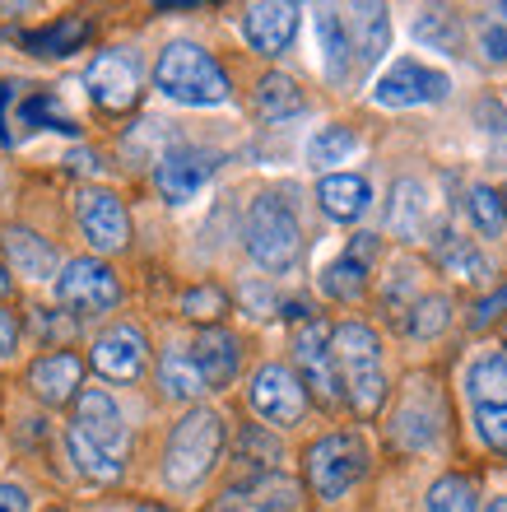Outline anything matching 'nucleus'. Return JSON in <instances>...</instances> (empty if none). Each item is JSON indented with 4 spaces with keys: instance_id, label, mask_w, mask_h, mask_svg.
<instances>
[{
    "instance_id": "1",
    "label": "nucleus",
    "mask_w": 507,
    "mask_h": 512,
    "mask_svg": "<svg viewBox=\"0 0 507 512\" xmlns=\"http://www.w3.org/2000/svg\"><path fill=\"white\" fill-rule=\"evenodd\" d=\"M154 84H159V94H168L173 103H187V108H219V103H228L224 66L205 47H196V42H173L159 56V66H154Z\"/></svg>"
},
{
    "instance_id": "2",
    "label": "nucleus",
    "mask_w": 507,
    "mask_h": 512,
    "mask_svg": "<svg viewBox=\"0 0 507 512\" xmlns=\"http://www.w3.org/2000/svg\"><path fill=\"white\" fill-rule=\"evenodd\" d=\"M331 354L345 382V396L359 415H377L387 401V378H382V345L363 322H345L335 326L331 336Z\"/></svg>"
},
{
    "instance_id": "3",
    "label": "nucleus",
    "mask_w": 507,
    "mask_h": 512,
    "mask_svg": "<svg viewBox=\"0 0 507 512\" xmlns=\"http://www.w3.org/2000/svg\"><path fill=\"white\" fill-rule=\"evenodd\" d=\"M219 447H224V419L214 410H187L173 424V438H168V452H163L168 485L177 489L201 485L214 471V461H219Z\"/></svg>"
},
{
    "instance_id": "4",
    "label": "nucleus",
    "mask_w": 507,
    "mask_h": 512,
    "mask_svg": "<svg viewBox=\"0 0 507 512\" xmlns=\"http://www.w3.org/2000/svg\"><path fill=\"white\" fill-rule=\"evenodd\" d=\"M247 252L261 270H289L303 252V233H298L294 210L280 196H256L247 210Z\"/></svg>"
},
{
    "instance_id": "5",
    "label": "nucleus",
    "mask_w": 507,
    "mask_h": 512,
    "mask_svg": "<svg viewBox=\"0 0 507 512\" xmlns=\"http://www.w3.org/2000/svg\"><path fill=\"white\" fill-rule=\"evenodd\" d=\"M363 471H368V447L354 433H331V438L307 447V485L326 503L345 499L363 480Z\"/></svg>"
},
{
    "instance_id": "6",
    "label": "nucleus",
    "mask_w": 507,
    "mask_h": 512,
    "mask_svg": "<svg viewBox=\"0 0 507 512\" xmlns=\"http://www.w3.org/2000/svg\"><path fill=\"white\" fill-rule=\"evenodd\" d=\"M56 298H61L66 308H75L80 317H94V312L117 308L121 284H117V275H112L103 261L84 256V261H70L66 275H56Z\"/></svg>"
},
{
    "instance_id": "7",
    "label": "nucleus",
    "mask_w": 507,
    "mask_h": 512,
    "mask_svg": "<svg viewBox=\"0 0 507 512\" xmlns=\"http://www.w3.org/2000/svg\"><path fill=\"white\" fill-rule=\"evenodd\" d=\"M331 326L307 317L303 331L294 340V359L303 368V387H312L321 405H340V368H335V354H331Z\"/></svg>"
},
{
    "instance_id": "8",
    "label": "nucleus",
    "mask_w": 507,
    "mask_h": 512,
    "mask_svg": "<svg viewBox=\"0 0 507 512\" xmlns=\"http://www.w3.org/2000/svg\"><path fill=\"white\" fill-rule=\"evenodd\" d=\"M252 405L266 424H298L307 410V387L284 364H266L252 378Z\"/></svg>"
},
{
    "instance_id": "9",
    "label": "nucleus",
    "mask_w": 507,
    "mask_h": 512,
    "mask_svg": "<svg viewBox=\"0 0 507 512\" xmlns=\"http://www.w3.org/2000/svg\"><path fill=\"white\" fill-rule=\"evenodd\" d=\"M373 98L382 108H419V103H442L447 98V75L428 70L419 61H396V66L377 80Z\"/></svg>"
},
{
    "instance_id": "10",
    "label": "nucleus",
    "mask_w": 507,
    "mask_h": 512,
    "mask_svg": "<svg viewBox=\"0 0 507 512\" xmlns=\"http://www.w3.org/2000/svg\"><path fill=\"white\" fill-rule=\"evenodd\" d=\"M84 89L103 112H126L140 94V75H135V61L121 52H98L84 70Z\"/></svg>"
},
{
    "instance_id": "11",
    "label": "nucleus",
    "mask_w": 507,
    "mask_h": 512,
    "mask_svg": "<svg viewBox=\"0 0 507 512\" xmlns=\"http://www.w3.org/2000/svg\"><path fill=\"white\" fill-rule=\"evenodd\" d=\"M75 210H80L84 238H89L98 252H121V247H126V238H131V219H126V205H121L112 191H103V187L80 191Z\"/></svg>"
},
{
    "instance_id": "12",
    "label": "nucleus",
    "mask_w": 507,
    "mask_h": 512,
    "mask_svg": "<svg viewBox=\"0 0 507 512\" xmlns=\"http://www.w3.org/2000/svg\"><path fill=\"white\" fill-rule=\"evenodd\" d=\"M145 359H149L145 336L126 322L107 326L103 336L94 340V368L107 382H135L140 373H145Z\"/></svg>"
},
{
    "instance_id": "13",
    "label": "nucleus",
    "mask_w": 507,
    "mask_h": 512,
    "mask_svg": "<svg viewBox=\"0 0 507 512\" xmlns=\"http://www.w3.org/2000/svg\"><path fill=\"white\" fill-rule=\"evenodd\" d=\"M214 173V154H205V149H168L159 159V168H154V182H159V191L168 196L173 205L191 201L196 191L210 182Z\"/></svg>"
},
{
    "instance_id": "14",
    "label": "nucleus",
    "mask_w": 507,
    "mask_h": 512,
    "mask_svg": "<svg viewBox=\"0 0 507 512\" xmlns=\"http://www.w3.org/2000/svg\"><path fill=\"white\" fill-rule=\"evenodd\" d=\"M75 429L94 447H103L112 461H121V452H126V424H121V410L107 391H84L80 405H75Z\"/></svg>"
},
{
    "instance_id": "15",
    "label": "nucleus",
    "mask_w": 507,
    "mask_h": 512,
    "mask_svg": "<svg viewBox=\"0 0 507 512\" xmlns=\"http://www.w3.org/2000/svg\"><path fill=\"white\" fill-rule=\"evenodd\" d=\"M298 503V485L289 475H252L238 489H228L219 512H289Z\"/></svg>"
},
{
    "instance_id": "16",
    "label": "nucleus",
    "mask_w": 507,
    "mask_h": 512,
    "mask_svg": "<svg viewBox=\"0 0 507 512\" xmlns=\"http://www.w3.org/2000/svg\"><path fill=\"white\" fill-rule=\"evenodd\" d=\"M242 28H247V42H252L256 52L280 56L284 47L294 42V33H298V5H289V0L252 5V10H247V19H242Z\"/></svg>"
},
{
    "instance_id": "17",
    "label": "nucleus",
    "mask_w": 507,
    "mask_h": 512,
    "mask_svg": "<svg viewBox=\"0 0 507 512\" xmlns=\"http://www.w3.org/2000/svg\"><path fill=\"white\" fill-rule=\"evenodd\" d=\"M28 387L42 405H66L75 396H84V364L75 354H47V359L28 368Z\"/></svg>"
},
{
    "instance_id": "18",
    "label": "nucleus",
    "mask_w": 507,
    "mask_h": 512,
    "mask_svg": "<svg viewBox=\"0 0 507 512\" xmlns=\"http://www.w3.org/2000/svg\"><path fill=\"white\" fill-rule=\"evenodd\" d=\"M191 359H196V368L205 373V382H210V387H228V382L238 378V364H242L238 336H228V331L210 326V331H201V336H196Z\"/></svg>"
},
{
    "instance_id": "19",
    "label": "nucleus",
    "mask_w": 507,
    "mask_h": 512,
    "mask_svg": "<svg viewBox=\"0 0 507 512\" xmlns=\"http://www.w3.org/2000/svg\"><path fill=\"white\" fill-rule=\"evenodd\" d=\"M317 201H321V210H326L331 219H340V224H354V219L368 210L373 191H368V182H363L359 173H331V177H321Z\"/></svg>"
},
{
    "instance_id": "20",
    "label": "nucleus",
    "mask_w": 507,
    "mask_h": 512,
    "mask_svg": "<svg viewBox=\"0 0 507 512\" xmlns=\"http://www.w3.org/2000/svg\"><path fill=\"white\" fill-rule=\"evenodd\" d=\"M345 28H349V42H354V56H359V66H373L377 56L387 52L391 42V19L382 5H354L345 14Z\"/></svg>"
},
{
    "instance_id": "21",
    "label": "nucleus",
    "mask_w": 507,
    "mask_h": 512,
    "mask_svg": "<svg viewBox=\"0 0 507 512\" xmlns=\"http://www.w3.org/2000/svg\"><path fill=\"white\" fill-rule=\"evenodd\" d=\"M424 219H428V191H424V182L401 177V182H396V191H391L387 229L396 233V238H419V233H424Z\"/></svg>"
},
{
    "instance_id": "22",
    "label": "nucleus",
    "mask_w": 507,
    "mask_h": 512,
    "mask_svg": "<svg viewBox=\"0 0 507 512\" xmlns=\"http://www.w3.org/2000/svg\"><path fill=\"white\" fill-rule=\"evenodd\" d=\"M317 38H321V52H326V75L335 84L354 75V42H349V28H345V14L340 10H317Z\"/></svg>"
},
{
    "instance_id": "23",
    "label": "nucleus",
    "mask_w": 507,
    "mask_h": 512,
    "mask_svg": "<svg viewBox=\"0 0 507 512\" xmlns=\"http://www.w3.org/2000/svg\"><path fill=\"white\" fill-rule=\"evenodd\" d=\"M5 252H10V270L33 275V280H47L56 266L52 243H42L38 233H28V229H5Z\"/></svg>"
},
{
    "instance_id": "24",
    "label": "nucleus",
    "mask_w": 507,
    "mask_h": 512,
    "mask_svg": "<svg viewBox=\"0 0 507 512\" xmlns=\"http://www.w3.org/2000/svg\"><path fill=\"white\" fill-rule=\"evenodd\" d=\"M84 38H89V19H80V14H70V19H56V24L38 28V33H28L24 47L33 56H70L80 52Z\"/></svg>"
},
{
    "instance_id": "25",
    "label": "nucleus",
    "mask_w": 507,
    "mask_h": 512,
    "mask_svg": "<svg viewBox=\"0 0 507 512\" xmlns=\"http://www.w3.org/2000/svg\"><path fill=\"white\" fill-rule=\"evenodd\" d=\"M159 382L163 391L173 396V401H196L201 391H210V382H205V373L196 368V359H191L187 350H168L159 359Z\"/></svg>"
},
{
    "instance_id": "26",
    "label": "nucleus",
    "mask_w": 507,
    "mask_h": 512,
    "mask_svg": "<svg viewBox=\"0 0 507 512\" xmlns=\"http://www.w3.org/2000/svg\"><path fill=\"white\" fill-rule=\"evenodd\" d=\"M433 256H438V266L447 270V275H456V280H466V284L489 280V261L475 252V243L456 238V233H442L438 247H433Z\"/></svg>"
},
{
    "instance_id": "27",
    "label": "nucleus",
    "mask_w": 507,
    "mask_h": 512,
    "mask_svg": "<svg viewBox=\"0 0 507 512\" xmlns=\"http://www.w3.org/2000/svg\"><path fill=\"white\" fill-rule=\"evenodd\" d=\"M256 112L266 122H289V117L303 112V89L289 75H266V80L256 84Z\"/></svg>"
},
{
    "instance_id": "28",
    "label": "nucleus",
    "mask_w": 507,
    "mask_h": 512,
    "mask_svg": "<svg viewBox=\"0 0 507 512\" xmlns=\"http://www.w3.org/2000/svg\"><path fill=\"white\" fill-rule=\"evenodd\" d=\"M470 396L484 405H507V354H484V359H475V368H470L466 378Z\"/></svg>"
},
{
    "instance_id": "29",
    "label": "nucleus",
    "mask_w": 507,
    "mask_h": 512,
    "mask_svg": "<svg viewBox=\"0 0 507 512\" xmlns=\"http://www.w3.org/2000/svg\"><path fill=\"white\" fill-rule=\"evenodd\" d=\"M66 447H70V457H75V466H80L89 480H98V485H107V480H117L121 475V461H112L103 447L89 443L75 424H70V433H66Z\"/></svg>"
},
{
    "instance_id": "30",
    "label": "nucleus",
    "mask_w": 507,
    "mask_h": 512,
    "mask_svg": "<svg viewBox=\"0 0 507 512\" xmlns=\"http://www.w3.org/2000/svg\"><path fill=\"white\" fill-rule=\"evenodd\" d=\"M438 419H442V410L419 415V387H414L410 401H405V410L396 415V438H401V447H428L433 438H438Z\"/></svg>"
},
{
    "instance_id": "31",
    "label": "nucleus",
    "mask_w": 507,
    "mask_h": 512,
    "mask_svg": "<svg viewBox=\"0 0 507 512\" xmlns=\"http://www.w3.org/2000/svg\"><path fill=\"white\" fill-rule=\"evenodd\" d=\"M475 485H470L466 475H442L438 485L428 489V503L424 512H475Z\"/></svg>"
},
{
    "instance_id": "32",
    "label": "nucleus",
    "mask_w": 507,
    "mask_h": 512,
    "mask_svg": "<svg viewBox=\"0 0 507 512\" xmlns=\"http://www.w3.org/2000/svg\"><path fill=\"white\" fill-rule=\"evenodd\" d=\"M354 149H359V140H354V131H349V126H326V131L312 135L307 159H312V168H331V163H345Z\"/></svg>"
},
{
    "instance_id": "33",
    "label": "nucleus",
    "mask_w": 507,
    "mask_h": 512,
    "mask_svg": "<svg viewBox=\"0 0 507 512\" xmlns=\"http://www.w3.org/2000/svg\"><path fill=\"white\" fill-rule=\"evenodd\" d=\"M368 266H359V261H349V256H340V261H331L326 266V275H321V289L331 298H340V303H354V298L368 289V275H363Z\"/></svg>"
},
{
    "instance_id": "34",
    "label": "nucleus",
    "mask_w": 507,
    "mask_h": 512,
    "mask_svg": "<svg viewBox=\"0 0 507 512\" xmlns=\"http://www.w3.org/2000/svg\"><path fill=\"white\" fill-rule=\"evenodd\" d=\"M470 219H475V229H480L484 238H503V229H507L503 196H498L494 187H475L470 191Z\"/></svg>"
},
{
    "instance_id": "35",
    "label": "nucleus",
    "mask_w": 507,
    "mask_h": 512,
    "mask_svg": "<svg viewBox=\"0 0 507 512\" xmlns=\"http://www.w3.org/2000/svg\"><path fill=\"white\" fill-rule=\"evenodd\" d=\"M447 322H452V303H447L442 294H428V298H414L405 331H410V336H419V340H428V336H438Z\"/></svg>"
},
{
    "instance_id": "36",
    "label": "nucleus",
    "mask_w": 507,
    "mask_h": 512,
    "mask_svg": "<svg viewBox=\"0 0 507 512\" xmlns=\"http://www.w3.org/2000/svg\"><path fill=\"white\" fill-rule=\"evenodd\" d=\"M480 52L489 61H507V5H494V10L480 14Z\"/></svg>"
},
{
    "instance_id": "37",
    "label": "nucleus",
    "mask_w": 507,
    "mask_h": 512,
    "mask_svg": "<svg viewBox=\"0 0 507 512\" xmlns=\"http://www.w3.org/2000/svg\"><path fill=\"white\" fill-rule=\"evenodd\" d=\"M182 312H187L191 322H219V317L228 312V294H224V289H214V284L187 289V298H182Z\"/></svg>"
},
{
    "instance_id": "38",
    "label": "nucleus",
    "mask_w": 507,
    "mask_h": 512,
    "mask_svg": "<svg viewBox=\"0 0 507 512\" xmlns=\"http://www.w3.org/2000/svg\"><path fill=\"white\" fill-rule=\"evenodd\" d=\"M414 38L433 42V47H456V24L447 10H428L419 24H414Z\"/></svg>"
},
{
    "instance_id": "39",
    "label": "nucleus",
    "mask_w": 507,
    "mask_h": 512,
    "mask_svg": "<svg viewBox=\"0 0 507 512\" xmlns=\"http://www.w3.org/2000/svg\"><path fill=\"white\" fill-rule=\"evenodd\" d=\"M475 424H480L484 443L498 447V452H507V405H484L480 415H475Z\"/></svg>"
},
{
    "instance_id": "40",
    "label": "nucleus",
    "mask_w": 507,
    "mask_h": 512,
    "mask_svg": "<svg viewBox=\"0 0 507 512\" xmlns=\"http://www.w3.org/2000/svg\"><path fill=\"white\" fill-rule=\"evenodd\" d=\"M498 312H507V289H498V294L484 298L480 308H475V317H470V322H475V326H489V322L498 317Z\"/></svg>"
},
{
    "instance_id": "41",
    "label": "nucleus",
    "mask_w": 507,
    "mask_h": 512,
    "mask_svg": "<svg viewBox=\"0 0 507 512\" xmlns=\"http://www.w3.org/2000/svg\"><path fill=\"white\" fill-rule=\"evenodd\" d=\"M345 256H349V261H359V266H368V261L377 256V233H359V238L349 243Z\"/></svg>"
},
{
    "instance_id": "42",
    "label": "nucleus",
    "mask_w": 507,
    "mask_h": 512,
    "mask_svg": "<svg viewBox=\"0 0 507 512\" xmlns=\"http://www.w3.org/2000/svg\"><path fill=\"white\" fill-rule=\"evenodd\" d=\"M14 350H19V326L10 312H0V359H10Z\"/></svg>"
},
{
    "instance_id": "43",
    "label": "nucleus",
    "mask_w": 507,
    "mask_h": 512,
    "mask_svg": "<svg viewBox=\"0 0 507 512\" xmlns=\"http://www.w3.org/2000/svg\"><path fill=\"white\" fill-rule=\"evenodd\" d=\"M33 326H38V336H70V331H75L70 322H56V312H47V308H38Z\"/></svg>"
},
{
    "instance_id": "44",
    "label": "nucleus",
    "mask_w": 507,
    "mask_h": 512,
    "mask_svg": "<svg viewBox=\"0 0 507 512\" xmlns=\"http://www.w3.org/2000/svg\"><path fill=\"white\" fill-rule=\"evenodd\" d=\"M0 512H28V494L19 485H0Z\"/></svg>"
},
{
    "instance_id": "45",
    "label": "nucleus",
    "mask_w": 507,
    "mask_h": 512,
    "mask_svg": "<svg viewBox=\"0 0 507 512\" xmlns=\"http://www.w3.org/2000/svg\"><path fill=\"white\" fill-rule=\"evenodd\" d=\"M66 163L75 168V173H98V168H103L94 149H70V159H66Z\"/></svg>"
},
{
    "instance_id": "46",
    "label": "nucleus",
    "mask_w": 507,
    "mask_h": 512,
    "mask_svg": "<svg viewBox=\"0 0 507 512\" xmlns=\"http://www.w3.org/2000/svg\"><path fill=\"white\" fill-rule=\"evenodd\" d=\"M14 289V275H10V261H0V298H10Z\"/></svg>"
},
{
    "instance_id": "47",
    "label": "nucleus",
    "mask_w": 507,
    "mask_h": 512,
    "mask_svg": "<svg viewBox=\"0 0 507 512\" xmlns=\"http://www.w3.org/2000/svg\"><path fill=\"white\" fill-rule=\"evenodd\" d=\"M484 512H507V499H494V503H489V508H484Z\"/></svg>"
},
{
    "instance_id": "48",
    "label": "nucleus",
    "mask_w": 507,
    "mask_h": 512,
    "mask_svg": "<svg viewBox=\"0 0 507 512\" xmlns=\"http://www.w3.org/2000/svg\"><path fill=\"white\" fill-rule=\"evenodd\" d=\"M135 512H168V508H154V503H145V508H135Z\"/></svg>"
},
{
    "instance_id": "49",
    "label": "nucleus",
    "mask_w": 507,
    "mask_h": 512,
    "mask_svg": "<svg viewBox=\"0 0 507 512\" xmlns=\"http://www.w3.org/2000/svg\"><path fill=\"white\" fill-rule=\"evenodd\" d=\"M503 205H507V191H503Z\"/></svg>"
}]
</instances>
